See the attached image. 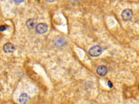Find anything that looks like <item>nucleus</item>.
I'll return each instance as SVG.
<instances>
[{"instance_id": "obj_8", "label": "nucleus", "mask_w": 139, "mask_h": 104, "mask_svg": "<svg viewBox=\"0 0 139 104\" xmlns=\"http://www.w3.org/2000/svg\"><path fill=\"white\" fill-rule=\"evenodd\" d=\"M65 43V40L63 37H59L56 40V44L58 45H63Z\"/></svg>"}, {"instance_id": "obj_11", "label": "nucleus", "mask_w": 139, "mask_h": 104, "mask_svg": "<svg viewBox=\"0 0 139 104\" xmlns=\"http://www.w3.org/2000/svg\"><path fill=\"white\" fill-rule=\"evenodd\" d=\"M108 86L110 88H112V87L113 86V85L112 82L111 81H108Z\"/></svg>"}, {"instance_id": "obj_6", "label": "nucleus", "mask_w": 139, "mask_h": 104, "mask_svg": "<svg viewBox=\"0 0 139 104\" xmlns=\"http://www.w3.org/2000/svg\"><path fill=\"white\" fill-rule=\"evenodd\" d=\"M29 100V97L26 93H22L19 97V102L21 104H26Z\"/></svg>"}, {"instance_id": "obj_3", "label": "nucleus", "mask_w": 139, "mask_h": 104, "mask_svg": "<svg viewBox=\"0 0 139 104\" xmlns=\"http://www.w3.org/2000/svg\"><path fill=\"white\" fill-rule=\"evenodd\" d=\"M48 29V26L44 23H41L36 26V31L38 34H42L46 33Z\"/></svg>"}, {"instance_id": "obj_7", "label": "nucleus", "mask_w": 139, "mask_h": 104, "mask_svg": "<svg viewBox=\"0 0 139 104\" xmlns=\"http://www.w3.org/2000/svg\"><path fill=\"white\" fill-rule=\"evenodd\" d=\"M36 25V20L34 18H31L28 20L26 22V26L28 29H32L34 28Z\"/></svg>"}, {"instance_id": "obj_10", "label": "nucleus", "mask_w": 139, "mask_h": 104, "mask_svg": "<svg viewBox=\"0 0 139 104\" xmlns=\"http://www.w3.org/2000/svg\"><path fill=\"white\" fill-rule=\"evenodd\" d=\"M25 0H14V1L16 3H20L23 2Z\"/></svg>"}, {"instance_id": "obj_1", "label": "nucleus", "mask_w": 139, "mask_h": 104, "mask_svg": "<svg viewBox=\"0 0 139 104\" xmlns=\"http://www.w3.org/2000/svg\"><path fill=\"white\" fill-rule=\"evenodd\" d=\"M102 53L101 47L98 46H94L91 47L89 50V54L93 57H97Z\"/></svg>"}, {"instance_id": "obj_13", "label": "nucleus", "mask_w": 139, "mask_h": 104, "mask_svg": "<svg viewBox=\"0 0 139 104\" xmlns=\"http://www.w3.org/2000/svg\"><path fill=\"white\" fill-rule=\"evenodd\" d=\"M36 1H37V0H36ZM38 1H39V0H38Z\"/></svg>"}, {"instance_id": "obj_12", "label": "nucleus", "mask_w": 139, "mask_h": 104, "mask_svg": "<svg viewBox=\"0 0 139 104\" xmlns=\"http://www.w3.org/2000/svg\"><path fill=\"white\" fill-rule=\"evenodd\" d=\"M46 1L48 2H53V1H54L55 0H46Z\"/></svg>"}, {"instance_id": "obj_5", "label": "nucleus", "mask_w": 139, "mask_h": 104, "mask_svg": "<svg viewBox=\"0 0 139 104\" xmlns=\"http://www.w3.org/2000/svg\"><path fill=\"white\" fill-rule=\"evenodd\" d=\"M96 72L100 76H104V75H106L108 73V69L106 66H99L97 68Z\"/></svg>"}, {"instance_id": "obj_2", "label": "nucleus", "mask_w": 139, "mask_h": 104, "mask_svg": "<svg viewBox=\"0 0 139 104\" xmlns=\"http://www.w3.org/2000/svg\"><path fill=\"white\" fill-rule=\"evenodd\" d=\"M133 16V13L132 10L129 9H124L122 12L121 17L125 21H129L132 19Z\"/></svg>"}, {"instance_id": "obj_9", "label": "nucleus", "mask_w": 139, "mask_h": 104, "mask_svg": "<svg viewBox=\"0 0 139 104\" xmlns=\"http://www.w3.org/2000/svg\"><path fill=\"white\" fill-rule=\"evenodd\" d=\"M6 29H7V27L5 26L2 25L0 26V31L1 32H3L4 30H6Z\"/></svg>"}, {"instance_id": "obj_4", "label": "nucleus", "mask_w": 139, "mask_h": 104, "mask_svg": "<svg viewBox=\"0 0 139 104\" xmlns=\"http://www.w3.org/2000/svg\"><path fill=\"white\" fill-rule=\"evenodd\" d=\"M3 49L5 53H13V52L15 50V46H14L12 44L8 42V43H6L3 46Z\"/></svg>"}]
</instances>
